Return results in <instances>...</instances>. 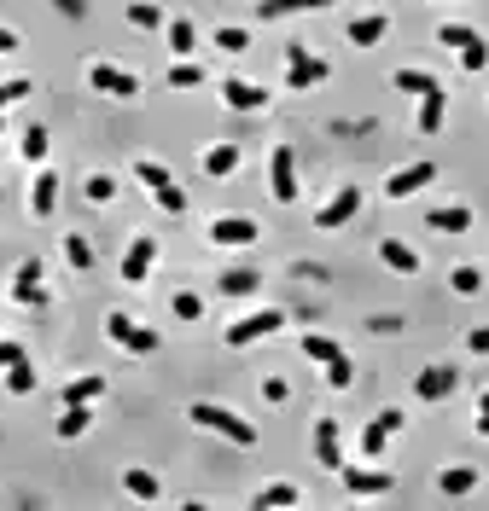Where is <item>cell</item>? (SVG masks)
I'll list each match as a JSON object with an SVG mask.
<instances>
[{
	"label": "cell",
	"mask_w": 489,
	"mask_h": 511,
	"mask_svg": "<svg viewBox=\"0 0 489 511\" xmlns=\"http://www.w3.org/2000/svg\"><path fill=\"white\" fill-rule=\"evenodd\" d=\"M186 419H193L198 430H216V436L239 442V447H250V442H257V424H250V419H239V412H233V407H216V402H193V407H186Z\"/></svg>",
	"instance_id": "obj_1"
},
{
	"label": "cell",
	"mask_w": 489,
	"mask_h": 511,
	"mask_svg": "<svg viewBox=\"0 0 489 511\" xmlns=\"http://www.w3.org/2000/svg\"><path fill=\"white\" fill-rule=\"evenodd\" d=\"M326 76H333V64L314 58V53H309V41H292V47H286V88H292V93L321 88Z\"/></svg>",
	"instance_id": "obj_2"
},
{
	"label": "cell",
	"mask_w": 489,
	"mask_h": 511,
	"mask_svg": "<svg viewBox=\"0 0 489 511\" xmlns=\"http://www.w3.org/2000/svg\"><path fill=\"white\" fill-rule=\"evenodd\" d=\"M356 215H361V186H338L333 198L314 210V233H344Z\"/></svg>",
	"instance_id": "obj_3"
},
{
	"label": "cell",
	"mask_w": 489,
	"mask_h": 511,
	"mask_svg": "<svg viewBox=\"0 0 489 511\" xmlns=\"http://www.w3.org/2000/svg\"><path fill=\"white\" fill-rule=\"evenodd\" d=\"M280 326H286V314H280V308H257V314H245V319H233V326H228V349L262 343V338H274Z\"/></svg>",
	"instance_id": "obj_4"
},
{
	"label": "cell",
	"mask_w": 489,
	"mask_h": 511,
	"mask_svg": "<svg viewBox=\"0 0 489 511\" xmlns=\"http://www.w3.org/2000/svg\"><path fill=\"white\" fill-rule=\"evenodd\" d=\"M105 338H112L117 349H129V355H152L157 349V331L129 319V314H105Z\"/></svg>",
	"instance_id": "obj_5"
},
{
	"label": "cell",
	"mask_w": 489,
	"mask_h": 511,
	"mask_svg": "<svg viewBox=\"0 0 489 511\" xmlns=\"http://www.w3.org/2000/svg\"><path fill=\"white\" fill-rule=\"evenodd\" d=\"M268 192H274V203H297V151L292 146L268 151Z\"/></svg>",
	"instance_id": "obj_6"
},
{
	"label": "cell",
	"mask_w": 489,
	"mask_h": 511,
	"mask_svg": "<svg viewBox=\"0 0 489 511\" xmlns=\"http://www.w3.org/2000/svg\"><path fill=\"white\" fill-rule=\"evenodd\" d=\"M262 227L250 215H216L210 221V245H222V250H245V245H257Z\"/></svg>",
	"instance_id": "obj_7"
},
{
	"label": "cell",
	"mask_w": 489,
	"mask_h": 511,
	"mask_svg": "<svg viewBox=\"0 0 489 511\" xmlns=\"http://www.w3.org/2000/svg\"><path fill=\"white\" fill-rule=\"evenodd\" d=\"M88 88L93 93H112V99H134L140 93V76H129V70H117V64H88Z\"/></svg>",
	"instance_id": "obj_8"
},
{
	"label": "cell",
	"mask_w": 489,
	"mask_h": 511,
	"mask_svg": "<svg viewBox=\"0 0 489 511\" xmlns=\"http://www.w3.org/2000/svg\"><path fill=\"white\" fill-rule=\"evenodd\" d=\"M152 262H157V238L140 233L129 250H122V285H146L152 279Z\"/></svg>",
	"instance_id": "obj_9"
},
{
	"label": "cell",
	"mask_w": 489,
	"mask_h": 511,
	"mask_svg": "<svg viewBox=\"0 0 489 511\" xmlns=\"http://www.w3.org/2000/svg\"><path fill=\"white\" fill-rule=\"evenodd\" d=\"M454 390H461V372H454V366H425V372L414 378V395H420V402H449Z\"/></svg>",
	"instance_id": "obj_10"
},
{
	"label": "cell",
	"mask_w": 489,
	"mask_h": 511,
	"mask_svg": "<svg viewBox=\"0 0 489 511\" xmlns=\"http://www.w3.org/2000/svg\"><path fill=\"white\" fill-rule=\"evenodd\" d=\"M437 181V163H408V169H397V174H390V181H385V198H414V192L420 186H431Z\"/></svg>",
	"instance_id": "obj_11"
},
{
	"label": "cell",
	"mask_w": 489,
	"mask_h": 511,
	"mask_svg": "<svg viewBox=\"0 0 489 511\" xmlns=\"http://www.w3.org/2000/svg\"><path fill=\"white\" fill-rule=\"evenodd\" d=\"M314 459L326 471H344V436H338V419H321L314 424Z\"/></svg>",
	"instance_id": "obj_12"
},
{
	"label": "cell",
	"mask_w": 489,
	"mask_h": 511,
	"mask_svg": "<svg viewBox=\"0 0 489 511\" xmlns=\"http://www.w3.org/2000/svg\"><path fill=\"white\" fill-rule=\"evenodd\" d=\"M41 279H47V267H41V262H24L18 279H12V297H18L24 308H41V302H47V285H41Z\"/></svg>",
	"instance_id": "obj_13"
},
{
	"label": "cell",
	"mask_w": 489,
	"mask_h": 511,
	"mask_svg": "<svg viewBox=\"0 0 489 511\" xmlns=\"http://www.w3.org/2000/svg\"><path fill=\"white\" fill-rule=\"evenodd\" d=\"M344 488L356 494V500H373V494H390L397 483H390V471H356V465H344Z\"/></svg>",
	"instance_id": "obj_14"
},
{
	"label": "cell",
	"mask_w": 489,
	"mask_h": 511,
	"mask_svg": "<svg viewBox=\"0 0 489 511\" xmlns=\"http://www.w3.org/2000/svg\"><path fill=\"white\" fill-rule=\"evenodd\" d=\"M53 210H58V174H53V169H41L36 181H29V215L47 221Z\"/></svg>",
	"instance_id": "obj_15"
},
{
	"label": "cell",
	"mask_w": 489,
	"mask_h": 511,
	"mask_svg": "<svg viewBox=\"0 0 489 511\" xmlns=\"http://www.w3.org/2000/svg\"><path fill=\"white\" fill-rule=\"evenodd\" d=\"M222 105H228V110H262V105H268V88L228 76V82H222Z\"/></svg>",
	"instance_id": "obj_16"
},
{
	"label": "cell",
	"mask_w": 489,
	"mask_h": 511,
	"mask_svg": "<svg viewBox=\"0 0 489 511\" xmlns=\"http://www.w3.org/2000/svg\"><path fill=\"white\" fill-rule=\"evenodd\" d=\"M472 488H478V471L472 465H443L437 471V494H449V500H466Z\"/></svg>",
	"instance_id": "obj_17"
},
{
	"label": "cell",
	"mask_w": 489,
	"mask_h": 511,
	"mask_svg": "<svg viewBox=\"0 0 489 511\" xmlns=\"http://www.w3.org/2000/svg\"><path fill=\"white\" fill-rule=\"evenodd\" d=\"M425 227H431V233H466L472 210H466V203H437V210L425 215Z\"/></svg>",
	"instance_id": "obj_18"
},
{
	"label": "cell",
	"mask_w": 489,
	"mask_h": 511,
	"mask_svg": "<svg viewBox=\"0 0 489 511\" xmlns=\"http://www.w3.org/2000/svg\"><path fill=\"white\" fill-rule=\"evenodd\" d=\"M443 110H449L443 82H437L431 93H420V134H437V128H443Z\"/></svg>",
	"instance_id": "obj_19"
},
{
	"label": "cell",
	"mask_w": 489,
	"mask_h": 511,
	"mask_svg": "<svg viewBox=\"0 0 489 511\" xmlns=\"http://www.w3.org/2000/svg\"><path fill=\"white\" fill-rule=\"evenodd\" d=\"M385 29H390V18H385V12L350 18V47H378V41H385Z\"/></svg>",
	"instance_id": "obj_20"
},
{
	"label": "cell",
	"mask_w": 489,
	"mask_h": 511,
	"mask_svg": "<svg viewBox=\"0 0 489 511\" xmlns=\"http://www.w3.org/2000/svg\"><path fill=\"white\" fill-rule=\"evenodd\" d=\"M122 494H129V500H157V494H164V483H157L146 465H129V471H122Z\"/></svg>",
	"instance_id": "obj_21"
},
{
	"label": "cell",
	"mask_w": 489,
	"mask_h": 511,
	"mask_svg": "<svg viewBox=\"0 0 489 511\" xmlns=\"http://www.w3.org/2000/svg\"><path fill=\"white\" fill-rule=\"evenodd\" d=\"M378 262L390 267V274H420V256L402 245V238H385V245H378Z\"/></svg>",
	"instance_id": "obj_22"
},
{
	"label": "cell",
	"mask_w": 489,
	"mask_h": 511,
	"mask_svg": "<svg viewBox=\"0 0 489 511\" xmlns=\"http://www.w3.org/2000/svg\"><path fill=\"white\" fill-rule=\"evenodd\" d=\"M233 169H239V146H228V140H222V146L204 151V174H210V181H228Z\"/></svg>",
	"instance_id": "obj_23"
},
{
	"label": "cell",
	"mask_w": 489,
	"mask_h": 511,
	"mask_svg": "<svg viewBox=\"0 0 489 511\" xmlns=\"http://www.w3.org/2000/svg\"><path fill=\"white\" fill-rule=\"evenodd\" d=\"M100 395H105V378H100V372H88V378H70V383H65V407H76V402H88V407H93Z\"/></svg>",
	"instance_id": "obj_24"
},
{
	"label": "cell",
	"mask_w": 489,
	"mask_h": 511,
	"mask_svg": "<svg viewBox=\"0 0 489 511\" xmlns=\"http://www.w3.org/2000/svg\"><path fill=\"white\" fill-rule=\"evenodd\" d=\"M93 424V412H88V402H76V407H65L58 412V442H76L82 430Z\"/></svg>",
	"instance_id": "obj_25"
},
{
	"label": "cell",
	"mask_w": 489,
	"mask_h": 511,
	"mask_svg": "<svg viewBox=\"0 0 489 511\" xmlns=\"http://www.w3.org/2000/svg\"><path fill=\"white\" fill-rule=\"evenodd\" d=\"M134 181L152 186V192H164V186H175V174H169L164 163H152V157H134Z\"/></svg>",
	"instance_id": "obj_26"
},
{
	"label": "cell",
	"mask_w": 489,
	"mask_h": 511,
	"mask_svg": "<svg viewBox=\"0 0 489 511\" xmlns=\"http://www.w3.org/2000/svg\"><path fill=\"white\" fill-rule=\"evenodd\" d=\"M216 285H222V297H250V291L262 285V274H250V267H233V274H222Z\"/></svg>",
	"instance_id": "obj_27"
},
{
	"label": "cell",
	"mask_w": 489,
	"mask_h": 511,
	"mask_svg": "<svg viewBox=\"0 0 489 511\" xmlns=\"http://www.w3.org/2000/svg\"><path fill=\"white\" fill-rule=\"evenodd\" d=\"M193 41H198L193 18H169V53H175V58H186V53H193Z\"/></svg>",
	"instance_id": "obj_28"
},
{
	"label": "cell",
	"mask_w": 489,
	"mask_h": 511,
	"mask_svg": "<svg viewBox=\"0 0 489 511\" xmlns=\"http://www.w3.org/2000/svg\"><path fill=\"white\" fill-rule=\"evenodd\" d=\"M47 146H53V134L36 122V128H24V163H47Z\"/></svg>",
	"instance_id": "obj_29"
},
{
	"label": "cell",
	"mask_w": 489,
	"mask_h": 511,
	"mask_svg": "<svg viewBox=\"0 0 489 511\" xmlns=\"http://www.w3.org/2000/svg\"><path fill=\"white\" fill-rule=\"evenodd\" d=\"M303 355H309L314 366H326L333 355H344V349H338L333 338H321V331H303Z\"/></svg>",
	"instance_id": "obj_30"
},
{
	"label": "cell",
	"mask_w": 489,
	"mask_h": 511,
	"mask_svg": "<svg viewBox=\"0 0 489 511\" xmlns=\"http://www.w3.org/2000/svg\"><path fill=\"white\" fill-rule=\"evenodd\" d=\"M65 262L76 267V274H88V267H93V245H88L82 233H70V238H65Z\"/></svg>",
	"instance_id": "obj_31"
},
{
	"label": "cell",
	"mask_w": 489,
	"mask_h": 511,
	"mask_svg": "<svg viewBox=\"0 0 489 511\" xmlns=\"http://www.w3.org/2000/svg\"><path fill=\"white\" fill-rule=\"evenodd\" d=\"M390 82H397V93H431L437 76H431V70H397Z\"/></svg>",
	"instance_id": "obj_32"
},
{
	"label": "cell",
	"mask_w": 489,
	"mask_h": 511,
	"mask_svg": "<svg viewBox=\"0 0 489 511\" xmlns=\"http://www.w3.org/2000/svg\"><path fill=\"white\" fill-rule=\"evenodd\" d=\"M449 291H454V297H478V291H484V274H478V267H454V274H449Z\"/></svg>",
	"instance_id": "obj_33"
},
{
	"label": "cell",
	"mask_w": 489,
	"mask_h": 511,
	"mask_svg": "<svg viewBox=\"0 0 489 511\" xmlns=\"http://www.w3.org/2000/svg\"><path fill=\"white\" fill-rule=\"evenodd\" d=\"M6 390H12V395H36V366H29V360L6 366Z\"/></svg>",
	"instance_id": "obj_34"
},
{
	"label": "cell",
	"mask_w": 489,
	"mask_h": 511,
	"mask_svg": "<svg viewBox=\"0 0 489 511\" xmlns=\"http://www.w3.org/2000/svg\"><path fill=\"white\" fill-rule=\"evenodd\" d=\"M385 442H390V430L385 424H361V459H378V454H385Z\"/></svg>",
	"instance_id": "obj_35"
},
{
	"label": "cell",
	"mask_w": 489,
	"mask_h": 511,
	"mask_svg": "<svg viewBox=\"0 0 489 511\" xmlns=\"http://www.w3.org/2000/svg\"><path fill=\"white\" fill-rule=\"evenodd\" d=\"M326 383H333V390H350V383H356V360L333 355V360H326Z\"/></svg>",
	"instance_id": "obj_36"
},
{
	"label": "cell",
	"mask_w": 489,
	"mask_h": 511,
	"mask_svg": "<svg viewBox=\"0 0 489 511\" xmlns=\"http://www.w3.org/2000/svg\"><path fill=\"white\" fill-rule=\"evenodd\" d=\"M303 494H297L292 483H268V488H257V506H297Z\"/></svg>",
	"instance_id": "obj_37"
},
{
	"label": "cell",
	"mask_w": 489,
	"mask_h": 511,
	"mask_svg": "<svg viewBox=\"0 0 489 511\" xmlns=\"http://www.w3.org/2000/svg\"><path fill=\"white\" fill-rule=\"evenodd\" d=\"M198 82H204V70H198L193 58H175V64H169V88H198Z\"/></svg>",
	"instance_id": "obj_38"
},
{
	"label": "cell",
	"mask_w": 489,
	"mask_h": 511,
	"mask_svg": "<svg viewBox=\"0 0 489 511\" xmlns=\"http://www.w3.org/2000/svg\"><path fill=\"white\" fill-rule=\"evenodd\" d=\"M129 24L134 29H157V24H164V12H157L152 0H129Z\"/></svg>",
	"instance_id": "obj_39"
},
{
	"label": "cell",
	"mask_w": 489,
	"mask_h": 511,
	"mask_svg": "<svg viewBox=\"0 0 489 511\" xmlns=\"http://www.w3.org/2000/svg\"><path fill=\"white\" fill-rule=\"evenodd\" d=\"M484 64H489V47H484V36H478V41H466V47H461V70H472V76H478Z\"/></svg>",
	"instance_id": "obj_40"
},
{
	"label": "cell",
	"mask_w": 489,
	"mask_h": 511,
	"mask_svg": "<svg viewBox=\"0 0 489 511\" xmlns=\"http://www.w3.org/2000/svg\"><path fill=\"white\" fill-rule=\"evenodd\" d=\"M82 192H88L93 203H112V198H117V181H112V174H88V186H82Z\"/></svg>",
	"instance_id": "obj_41"
},
{
	"label": "cell",
	"mask_w": 489,
	"mask_h": 511,
	"mask_svg": "<svg viewBox=\"0 0 489 511\" xmlns=\"http://www.w3.org/2000/svg\"><path fill=\"white\" fill-rule=\"evenodd\" d=\"M169 308H175V319H198V314H204V297H198V291H175Z\"/></svg>",
	"instance_id": "obj_42"
},
{
	"label": "cell",
	"mask_w": 489,
	"mask_h": 511,
	"mask_svg": "<svg viewBox=\"0 0 489 511\" xmlns=\"http://www.w3.org/2000/svg\"><path fill=\"white\" fill-rule=\"evenodd\" d=\"M437 41H443V47H454V53H461L466 41H478V29H466V24H443V29H437Z\"/></svg>",
	"instance_id": "obj_43"
},
{
	"label": "cell",
	"mask_w": 489,
	"mask_h": 511,
	"mask_svg": "<svg viewBox=\"0 0 489 511\" xmlns=\"http://www.w3.org/2000/svg\"><path fill=\"white\" fill-rule=\"evenodd\" d=\"M24 93H36V88H29V76H12V82H0V110H6V105H18Z\"/></svg>",
	"instance_id": "obj_44"
},
{
	"label": "cell",
	"mask_w": 489,
	"mask_h": 511,
	"mask_svg": "<svg viewBox=\"0 0 489 511\" xmlns=\"http://www.w3.org/2000/svg\"><path fill=\"white\" fill-rule=\"evenodd\" d=\"M152 198H157V210H169V215L186 210V192H181V186H164V192H152Z\"/></svg>",
	"instance_id": "obj_45"
},
{
	"label": "cell",
	"mask_w": 489,
	"mask_h": 511,
	"mask_svg": "<svg viewBox=\"0 0 489 511\" xmlns=\"http://www.w3.org/2000/svg\"><path fill=\"white\" fill-rule=\"evenodd\" d=\"M216 47H222V53H245L250 36H245V29H216Z\"/></svg>",
	"instance_id": "obj_46"
},
{
	"label": "cell",
	"mask_w": 489,
	"mask_h": 511,
	"mask_svg": "<svg viewBox=\"0 0 489 511\" xmlns=\"http://www.w3.org/2000/svg\"><path fill=\"white\" fill-rule=\"evenodd\" d=\"M257 12L262 18H286V12H303V6H297V0H257Z\"/></svg>",
	"instance_id": "obj_47"
},
{
	"label": "cell",
	"mask_w": 489,
	"mask_h": 511,
	"mask_svg": "<svg viewBox=\"0 0 489 511\" xmlns=\"http://www.w3.org/2000/svg\"><path fill=\"white\" fill-rule=\"evenodd\" d=\"M18 360H29L24 343H18V338H0V366H18Z\"/></svg>",
	"instance_id": "obj_48"
},
{
	"label": "cell",
	"mask_w": 489,
	"mask_h": 511,
	"mask_svg": "<svg viewBox=\"0 0 489 511\" xmlns=\"http://www.w3.org/2000/svg\"><path fill=\"white\" fill-rule=\"evenodd\" d=\"M466 349H472V355H489V326H472L466 331Z\"/></svg>",
	"instance_id": "obj_49"
},
{
	"label": "cell",
	"mask_w": 489,
	"mask_h": 511,
	"mask_svg": "<svg viewBox=\"0 0 489 511\" xmlns=\"http://www.w3.org/2000/svg\"><path fill=\"white\" fill-rule=\"evenodd\" d=\"M262 395H268V402H274V407H280V402H286V395H292V390H286V378H262Z\"/></svg>",
	"instance_id": "obj_50"
},
{
	"label": "cell",
	"mask_w": 489,
	"mask_h": 511,
	"mask_svg": "<svg viewBox=\"0 0 489 511\" xmlns=\"http://www.w3.org/2000/svg\"><path fill=\"white\" fill-rule=\"evenodd\" d=\"M378 424H385V430H390V436H397V430H402L408 419H402V407H385V412H378Z\"/></svg>",
	"instance_id": "obj_51"
},
{
	"label": "cell",
	"mask_w": 489,
	"mask_h": 511,
	"mask_svg": "<svg viewBox=\"0 0 489 511\" xmlns=\"http://www.w3.org/2000/svg\"><path fill=\"white\" fill-rule=\"evenodd\" d=\"M58 12H65V18H88V0H53Z\"/></svg>",
	"instance_id": "obj_52"
},
{
	"label": "cell",
	"mask_w": 489,
	"mask_h": 511,
	"mask_svg": "<svg viewBox=\"0 0 489 511\" xmlns=\"http://www.w3.org/2000/svg\"><path fill=\"white\" fill-rule=\"evenodd\" d=\"M478 436H489V390L478 395Z\"/></svg>",
	"instance_id": "obj_53"
},
{
	"label": "cell",
	"mask_w": 489,
	"mask_h": 511,
	"mask_svg": "<svg viewBox=\"0 0 489 511\" xmlns=\"http://www.w3.org/2000/svg\"><path fill=\"white\" fill-rule=\"evenodd\" d=\"M0 53H18V36H12L6 24H0Z\"/></svg>",
	"instance_id": "obj_54"
},
{
	"label": "cell",
	"mask_w": 489,
	"mask_h": 511,
	"mask_svg": "<svg viewBox=\"0 0 489 511\" xmlns=\"http://www.w3.org/2000/svg\"><path fill=\"white\" fill-rule=\"evenodd\" d=\"M0 128H6V122H0Z\"/></svg>",
	"instance_id": "obj_55"
}]
</instances>
